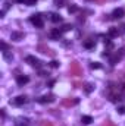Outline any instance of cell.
<instances>
[{"instance_id":"6","label":"cell","mask_w":125,"mask_h":126,"mask_svg":"<svg viewBox=\"0 0 125 126\" xmlns=\"http://www.w3.org/2000/svg\"><path fill=\"white\" fill-rule=\"evenodd\" d=\"M30 82V78L27 76V75H18L16 76V84L19 85V87H24L25 84H28Z\"/></svg>"},{"instance_id":"23","label":"cell","mask_w":125,"mask_h":126,"mask_svg":"<svg viewBox=\"0 0 125 126\" xmlns=\"http://www.w3.org/2000/svg\"><path fill=\"white\" fill-rule=\"evenodd\" d=\"M103 126H116L113 122H110V120H106L104 123H103Z\"/></svg>"},{"instance_id":"22","label":"cell","mask_w":125,"mask_h":126,"mask_svg":"<svg viewBox=\"0 0 125 126\" xmlns=\"http://www.w3.org/2000/svg\"><path fill=\"white\" fill-rule=\"evenodd\" d=\"M38 126H53V123L52 122H47V120H41Z\"/></svg>"},{"instance_id":"15","label":"cell","mask_w":125,"mask_h":126,"mask_svg":"<svg viewBox=\"0 0 125 126\" xmlns=\"http://www.w3.org/2000/svg\"><path fill=\"white\" fill-rule=\"evenodd\" d=\"M25 62L30 63V64H32V66H34L35 63H38V59H35L34 56H27V57H25Z\"/></svg>"},{"instance_id":"29","label":"cell","mask_w":125,"mask_h":126,"mask_svg":"<svg viewBox=\"0 0 125 126\" xmlns=\"http://www.w3.org/2000/svg\"><path fill=\"white\" fill-rule=\"evenodd\" d=\"M34 66H35V67H37V69H40V67H41V66H43V62H40V60H38V63H35V64H34Z\"/></svg>"},{"instance_id":"13","label":"cell","mask_w":125,"mask_h":126,"mask_svg":"<svg viewBox=\"0 0 125 126\" xmlns=\"http://www.w3.org/2000/svg\"><path fill=\"white\" fill-rule=\"evenodd\" d=\"M121 34V31L116 28V27H112V28H109V37H118Z\"/></svg>"},{"instance_id":"8","label":"cell","mask_w":125,"mask_h":126,"mask_svg":"<svg viewBox=\"0 0 125 126\" xmlns=\"http://www.w3.org/2000/svg\"><path fill=\"white\" fill-rule=\"evenodd\" d=\"M38 51H41V53H44V54H49V56H55V53H53L49 47H46L44 44H40V46H38Z\"/></svg>"},{"instance_id":"21","label":"cell","mask_w":125,"mask_h":126,"mask_svg":"<svg viewBox=\"0 0 125 126\" xmlns=\"http://www.w3.org/2000/svg\"><path fill=\"white\" fill-rule=\"evenodd\" d=\"M72 30V25H69V24H66V25H63L62 27V32H68Z\"/></svg>"},{"instance_id":"27","label":"cell","mask_w":125,"mask_h":126,"mask_svg":"<svg viewBox=\"0 0 125 126\" xmlns=\"http://www.w3.org/2000/svg\"><path fill=\"white\" fill-rule=\"evenodd\" d=\"M1 48H3V51H6V50L9 48V46H7L6 43H1Z\"/></svg>"},{"instance_id":"31","label":"cell","mask_w":125,"mask_h":126,"mask_svg":"<svg viewBox=\"0 0 125 126\" xmlns=\"http://www.w3.org/2000/svg\"><path fill=\"white\" fill-rule=\"evenodd\" d=\"M119 31H122V32H125V25H121V30Z\"/></svg>"},{"instance_id":"7","label":"cell","mask_w":125,"mask_h":126,"mask_svg":"<svg viewBox=\"0 0 125 126\" xmlns=\"http://www.w3.org/2000/svg\"><path fill=\"white\" fill-rule=\"evenodd\" d=\"M50 37H52L53 40H61V37H62V30L53 28V30L50 31Z\"/></svg>"},{"instance_id":"3","label":"cell","mask_w":125,"mask_h":126,"mask_svg":"<svg viewBox=\"0 0 125 126\" xmlns=\"http://www.w3.org/2000/svg\"><path fill=\"white\" fill-rule=\"evenodd\" d=\"M30 21H31V24H34V25H35L37 28H43V27H44V22H43V16H41L40 13L31 15Z\"/></svg>"},{"instance_id":"30","label":"cell","mask_w":125,"mask_h":126,"mask_svg":"<svg viewBox=\"0 0 125 126\" xmlns=\"http://www.w3.org/2000/svg\"><path fill=\"white\" fill-rule=\"evenodd\" d=\"M55 82H56L55 79H52V81H49V87H53V85H55Z\"/></svg>"},{"instance_id":"12","label":"cell","mask_w":125,"mask_h":126,"mask_svg":"<svg viewBox=\"0 0 125 126\" xmlns=\"http://www.w3.org/2000/svg\"><path fill=\"white\" fill-rule=\"evenodd\" d=\"M50 19H52V22H55V24L62 22V16H61L59 13H50Z\"/></svg>"},{"instance_id":"2","label":"cell","mask_w":125,"mask_h":126,"mask_svg":"<svg viewBox=\"0 0 125 126\" xmlns=\"http://www.w3.org/2000/svg\"><path fill=\"white\" fill-rule=\"evenodd\" d=\"M69 73H71L72 76H80V75H83V69H81L80 63L78 62H71V64H69Z\"/></svg>"},{"instance_id":"24","label":"cell","mask_w":125,"mask_h":126,"mask_svg":"<svg viewBox=\"0 0 125 126\" xmlns=\"http://www.w3.org/2000/svg\"><path fill=\"white\" fill-rule=\"evenodd\" d=\"M118 113H119V114H125V107L124 106H121V107L118 109Z\"/></svg>"},{"instance_id":"4","label":"cell","mask_w":125,"mask_h":126,"mask_svg":"<svg viewBox=\"0 0 125 126\" xmlns=\"http://www.w3.org/2000/svg\"><path fill=\"white\" fill-rule=\"evenodd\" d=\"M37 101H38L40 104H46V103H53V101H55V95H53V94L43 95V97L37 98Z\"/></svg>"},{"instance_id":"16","label":"cell","mask_w":125,"mask_h":126,"mask_svg":"<svg viewBox=\"0 0 125 126\" xmlns=\"http://www.w3.org/2000/svg\"><path fill=\"white\" fill-rule=\"evenodd\" d=\"M81 122H83L84 125H90V123L93 122V117H91V116H83Z\"/></svg>"},{"instance_id":"20","label":"cell","mask_w":125,"mask_h":126,"mask_svg":"<svg viewBox=\"0 0 125 126\" xmlns=\"http://www.w3.org/2000/svg\"><path fill=\"white\" fill-rule=\"evenodd\" d=\"M65 3H66V0H55V6H58V7H62Z\"/></svg>"},{"instance_id":"32","label":"cell","mask_w":125,"mask_h":126,"mask_svg":"<svg viewBox=\"0 0 125 126\" xmlns=\"http://www.w3.org/2000/svg\"><path fill=\"white\" fill-rule=\"evenodd\" d=\"M21 126H24V125H21Z\"/></svg>"},{"instance_id":"1","label":"cell","mask_w":125,"mask_h":126,"mask_svg":"<svg viewBox=\"0 0 125 126\" xmlns=\"http://www.w3.org/2000/svg\"><path fill=\"white\" fill-rule=\"evenodd\" d=\"M125 57V47L124 48H119L118 51L113 53V56H110V64H116L118 62H121Z\"/></svg>"},{"instance_id":"10","label":"cell","mask_w":125,"mask_h":126,"mask_svg":"<svg viewBox=\"0 0 125 126\" xmlns=\"http://www.w3.org/2000/svg\"><path fill=\"white\" fill-rule=\"evenodd\" d=\"M10 38H12V40H15V41H21V40L24 38V32L13 31V32H12V35H10Z\"/></svg>"},{"instance_id":"26","label":"cell","mask_w":125,"mask_h":126,"mask_svg":"<svg viewBox=\"0 0 125 126\" xmlns=\"http://www.w3.org/2000/svg\"><path fill=\"white\" fill-rule=\"evenodd\" d=\"M35 3H37V0H27V4L28 6H34Z\"/></svg>"},{"instance_id":"28","label":"cell","mask_w":125,"mask_h":126,"mask_svg":"<svg viewBox=\"0 0 125 126\" xmlns=\"http://www.w3.org/2000/svg\"><path fill=\"white\" fill-rule=\"evenodd\" d=\"M38 75H40V76H47L49 73H47V72H44V70H40V72H38Z\"/></svg>"},{"instance_id":"11","label":"cell","mask_w":125,"mask_h":126,"mask_svg":"<svg viewBox=\"0 0 125 126\" xmlns=\"http://www.w3.org/2000/svg\"><path fill=\"white\" fill-rule=\"evenodd\" d=\"M122 16H124V9H121V7L119 9H115L113 13H112V18L113 19H121Z\"/></svg>"},{"instance_id":"5","label":"cell","mask_w":125,"mask_h":126,"mask_svg":"<svg viewBox=\"0 0 125 126\" xmlns=\"http://www.w3.org/2000/svg\"><path fill=\"white\" fill-rule=\"evenodd\" d=\"M80 103L78 98H63L62 100V104L65 107H72V106H77Z\"/></svg>"},{"instance_id":"17","label":"cell","mask_w":125,"mask_h":126,"mask_svg":"<svg viewBox=\"0 0 125 126\" xmlns=\"http://www.w3.org/2000/svg\"><path fill=\"white\" fill-rule=\"evenodd\" d=\"M84 90H85V93H87V94H90V93L94 90V85H93V84H85V85H84Z\"/></svg>"},{"instance_id":"9","label":"cell","mask_w":125,"mask_h":126,"mask_svg":"<svg viewBox=\"0 0 125 126\" xmlns=\"http://www.w3.org/2000/svg\"><path fill=\"white\" fill-rule=\"evenodd\" d=\"M27 103V97L25 95H19V97H16L15 100H13V104L15 106H22V104H25Z\"/></svg>"},{"instance_id":"14","label":"cell","mask_w":125,"mask_h":126,"mask_svg":"<svg viewBox=\"0 0 125 126\" xmlns=\"http://www.w3.org/2000/svg\"><path fill=\"white\" fill-rule=\"evenodd\" d=\"M83 46H84L85 48H94V46H96V43H94V40H85Z\"/></svg>"},{"instance_id":"19","label":"cell","mask_w":125,"mask_h":126,"mask_svg":"<svg viewBox=\"0 0 125 126\" xmlns=\"http://www.w3.org/2000/svg\"><path fill=\"white\" fill-rule=\"evenodd\" d=\"M90 67L91 69H102V64L99 62H93V63H90Z\"/></svg>"},{"instance_id":"18","label":"cell","mask_w":125,"mask_h":126,"mask_svg":"<svg viewBox=\"0 0 125 126\" xmlns=\"http://www.w3.org/2000/svg\"><path fill=\"white\" fill-rule=\"evenodd\" d=\"M68 12H69V13H75V12H78V6H77V4H71V6L68 7Z\"/></svg>"},{"instance_id":"25","label":"cell","mask_w":125,"mask_h":126,"mask_svg":"<svg viewBox=\"0 0 125 126\" xmlns=\"http://www.w3.org/2000/svg\"><path fill=\"white\" fill-rule=\"evenodd\" d=\"M50 66H52V67H59V62L53 60V62H50Z\"/></svg>"}]
</instances>
